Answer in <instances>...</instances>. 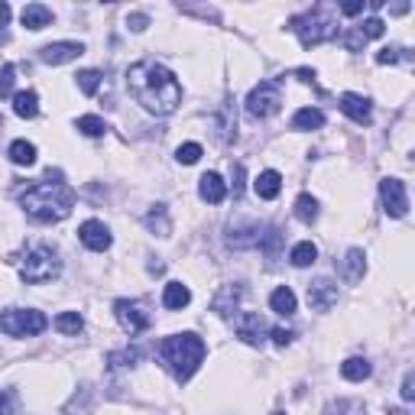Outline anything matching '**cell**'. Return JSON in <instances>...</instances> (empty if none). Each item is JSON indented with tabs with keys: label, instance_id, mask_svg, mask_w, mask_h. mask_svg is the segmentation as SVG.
<instances>
[{
	"label": "cell",
	"instance_id": "cell-24",
	"mask_svg": "<svg viewBox=\"0 0 415 415\" xmlns=\"http://www.w3.org/2000/svg\"><path fill=\"white\" fill-rule=\"evenodd\" d=\"M292 127H295V130H322V127H324V114L318 108H302V110H295Z\"/></svg>",
	"mask_w": 415,
	"mask_h": 415
},
{
	"label": "cell",
	"instance_id": "cell-12",
	"mask_svg": "<svg viewBox=\"0 0 415 415\" xmlns=\"http://www.w3.org/2000/svg\"><path fill=\"white\" fill-rule=\"evenodd\" d=\"M81 52H85L81 42H49V46L39 49V59L46 62V65H65V62L78 59Z\"/></svg>",
	"mask_w": 415,
	"mask_h": 415
},
{
	"label": "cell",
	"instance_id": "cell-31",
	"mask_svg": "<svg viewBox=\"0 0 415 415\" xmlns=\"http://www.w3.org/2000/svg\"><path fill=\"white\" fill-rule=\"evenodd\" d=\"M55 328H59L62 334H81V328H85V318L78 315V312H62V315L55 318Z\"/></svg>",
	"mask_w": 415,
	"mask_h": 415
},
{
	"label": "cell",
	"instance_id": "cell-46",
	"mask_svg": "<svg viewBox=\"0 0 415 415\" xmlns=\"http://www.w3.org/2000/svg\"><path fill=\"white\" fill-rule=\"evenodd\" d=\"M295 75H299L302 81H315V72H312V69H299Z\"/></svg>",
	"mask_w": 415,
	"mask_h": 415
},
{
	"label": "cell",
	"instance_id": "cell-44",
	"mask_svg": "<svg viewBox=\"0 0 415 415\" xmlns=\"http://www.w3.org/2000/svg\"><path fill=\"white\" fill-rule=\"evenodd\" d=\"M240 192H244V166L237 162L234 166V195H240Z\"/></svg>",
	"mask_w": 415,
	"mask_h": 415
},
{
	"label": "cell",
	"instance_id": "cell-32",
	"mask_svg": "<svg viewBox=\"0 0 415 415\" xmlns=\"http://www.w3.org/2000/svg\"><path fill=\"white\" fill-rule=\"evenodd\" d=\"M78 130L85 133V137H104V133H108V123L94 114H85V117H78Z\"/></svg>",
	"mask_w": 415,
	"mask_h": 415
},
{
	"label": "cell",
	"instance_id": "cell-42",
	"mask_svg": "<svg viewBox=\"0 0 415 415\" xmlns=\"http://www.w3.org/2000/svg\"><path fill=\"white\" fill-rule=\"evenodd\" d=\"M402 399H406V402L415 399V377H412V373H406V380H402Z\"/></svg>",
	"mask_w": 415,
	"mask_h": 415
},
{
	"label": "cell",
	"instance_id": "cell-47",
	"mask_svg": "<svg viewBox=\"0 0 415 415\" xmlns=\"http://www.w3.org/2000/svg\"><path fill=\"white\" fill-rule=\"evenodd\" d=\"M273 415H285V412H273Z\"/></svg>",
	"mask_w": 415,
	"mask_h": 415
},
{
	"label": "cell",
	"instance_id": "cell-28",
	"mask_svg": "<svg viewBox=\"0 0 415 415\" xmlns=\"http://www.w3.org/2000/svg\"><path fill=\"white\" fill-rule=\"evenodd\" d=\"M289 260H292V266H312V263L318 260V246L312 244V240H302V244L292 246V254H289Z\"/></svg>",
	"mask_w": 415,
	"mask_h": 415
},
{
	"label": "cell",
	"instance_id": "cell-9",
	"mask_svg": "<svg viewBox=\"0 0 415 415\" xmlns=\"http://www.w3.org/2000/svg\"><path fill=\"white\" fill-rule=\"evenodd\" d=\"M114 315H117V322L123 324V331H130V334H140V331L149 328V315H147V308L140 305V302L120 299L114 305Z\"/></svg>",
	"mask_w": 415,
	"mask_h": 415
},
{
	"label": "cell",
	"instance_id": "cell-4",
	"mask_svg": "<svg viewBox=\"0 0 415 415\" xmlns=\"http://www.w3.org/2000/svg\"><path fill=\"white\" fill-rule=\"evenodd\" d=\"M289 26H292V33L302 39V46H305V49L322 46V42H328V39L338 33L334 7H328V4H318V7H312L308 13L295 16Z\"/></svg>",
	"mask_w": 415,
	"mask_h": 415
},
{
	"label": "cell",
	"instance_id": "cell-35",
	"mask_svg": "<svg viewBox=\"0 0 415 415\" xmlns=\"http://www.w3.org/2000/svg\"><path fill=\"white\" fill-rule=\"evenodd\" d=\"M16 412H20V392L0 390V415H16Z\"/></svg>",
	"mask_w": 415,
	"mask_h": 415
},
{
	"label": "cell",
	"instance_id": "cell-11",
	"mask_svg": "<svg viewBox=\"0 0 415 415\" xmlns=\"http://www.w3.org/2000/svg\"><path fill=\"white\" fill-rule=\"evenodd\" d=\"M78 237H81V244H85L88 250H94V254H104L110 246V240H114L104 221H85L78 227Z\"/></svg>",
	"mask_w": 415,
	"mask_h": 415
},
{
	"label": "cell",
	"instance_id": "cell-1",
	"mask_svg": "<svg viewBox=\"0 0 415 415\" xmlns=\"http://www.w3.org/2000/svg\"><path fill=\"white\" fill-rule=\"evenodd\" d=\"M127 88L137 98V104H143L149 114L166 117L182 104V85H178V78L162 62H153V59L130 65Z\"/></svg>",
	"mask_w": 415,
	"mask_h": 415
},
{
	"label": "cell",
	"instance_id": "cell-34",
	"mask_svg": "<svg viewBox=\"0 0 415 415\" xmlns=\"http://www.w3.org/2000/svg\"><path fill=\"white\" fill-rule=\"evenodd\" d=\"M78 88L85 94H98V88H101V72H94V69H85V72H78Z\"/></svg>",
	"mask_w": 415,
	"mask_h": 415
},
{
	"label": "cell",
	"instance_id": "cell-10",
	"mask_svg": "<svg viewBox=\"0 0 415 415\" xmlns=\"http://www.w3.org/2000/svg\"><path fill=\"white\" fill-rule=\"evenodd\" d=\"M234 331H237V338L244 341V344L260 347L263 334H266V324H263L260 312H244V315H237V322H234Z\"/></svg>",
	"mask_w": 415,
	"mask_h": 415
},
{
	"label": "cell",
	"instance_id": "cell-22",
	"mask_svg": "<svg viewBox=\"0 0 415 415\" xmlns=\"http://www.w3.org/2000/svg\"><path fill=\"white\" fill-rule=\"evenodd\" d=\"M231 104H234L231 98L224 101L221 114H217V120H215L217 127H221V140H224V143H231V140L237 137V114H234V108H231Z\"/></svg>",
	"mask_w": 415,
	"mask_h": 415
},
{
	"label": "cell",
	"instance_id": "cell-6",
	"mask_svg": "<svg viewBox=\"0 0 415 415\" xmlns=\"http://www.w3.org/2000/svg\"><path fill=\"white\" fill-rule=\"evenodd\" d=\"M46 315L36 308H7L0 312V331H7L10 338H33L46 331Z\"/></svg>",
	"mask_w": 415,
	"mask_h": 415
},
{
	"label": "cell",
	"instance_id": "cell-14",
	"mask_svg": "<svg viewBox=\"0 0 415 415\" xmlns=\"http://www.w3.org/2000/svg\"><path fill=\"white\" fill-rule=\"evenodd\" d=\"M260 234H263V227H260V221H246V224H240V221H234L231 227H227V240H231V246H256L260 244Z\"/></svg>",
	"mask_w": 415,
	"mask_h": 415
},
{
	"label": "cell",
	"instance_id": "cell-21",
	"mask_svg": "<svg viewBox=\"0 0 415 415\" xmlns=\"http://www.w3.org/2000/svg\"><path fill=\"white\" fill-rule=\"evenodd\" d=\"M370 373H373V367H370V360H363V357H351V360L341 363V377L351 380V383H363Z\"/></svg>",
	"mask_w": 415,
	"mask_h": 415
},
{
	"label": "cell",
	"instance_id": "cell-36",
	"mask_svg": "<svg viewBox=\"0 0 415 415\" xmlns=\"http://www.w3.org/2000/svg\"><path fill=\"white\" fill-rule=\"evenodd\" d=\"M176 159L182 162V166H195V162L201 159V147L198 143H182V147L176 149Z\"/></svg>",
	"mask_w": 415,
	"mask_h": 415
},
{
	"label": "cell",
	"instance_id": "cell-15",
	"mask_svg": "<svg viewBox=\"0 0 415 415\" xmlns=\"http://www.w3.org/2000/svg\"><path fill=\"white\" fill-rule=\"evenodd\" d=\"M198 195L208 205H221V201L227 198V182H224L217 172H205V176L198 178Z\"/></svg>",
	"mask_w": 415,
	"mask_h": 415
},
{
	"label": "cell",
	"instance_id": "cell-33",
	"mask_svg": "<svg viewBox=\"0 0 415 415\" xmlns=\"http://www.w3.org/2000/svg\"><path fill=\"white\" fill-rule=\"evenodd\" d=\"M143 357V351L140 347H127V351H114V354L108 357L110 367H133V363Z\"/></svg>",
	"mask_w": 415,
	"mask_h": 415
},
{
	"label": "cell",
	"instance_id": "cell-5",
	"mask_svg": "<svg viewBox=\"0 0 415 415\" xmlns=\"http://www.w3.org/2000/svg\"><path fill=\"white\" fill-rule=\"evenodd\" d=\"M59 273H62V263H59V256H55L52 246H46V244L30 246V250L20 256V276H23L26 283H33V285L52 283Z\"/></svg>",
	"mask_w": 415,
	"mask_h": 415
},
{
	"label": "cell",
	"instance_id": "cell-29",
	"mask_svg": "<svg viewBox=\"0 0 415 415\" xmlns=\"http://www.w3.org/2000/svg\"><path fill=\"white\" fill-rule=\"evenodd\" d=\"M10 162H16V166H33V162H36V147L26 143V140H13V143H10Z\"/></svg>",
	"mask_w": 415,
	"mask_h": 415
},
{
	"label": "cell",
	"instance_id": "cell-37",
	"mask_svg": "<svg viewBox=\"0 0 415 415\" xmlns=\"http://www.w3.org/2000/svg\"><path fill=\"white\" fill-rule=\"evenodd\" d=\"M383 30H386V23L380 20V16H370V20H363V23L357 26V33H360L363 39H377V36H383Z\"/></svg>",
	"mask_w": 415,
	"mask_h": 415
},
{
	"label": "cell",
	"instance_id": "cell-25",
	"mask_svg": "<svg viewBox=\"0 0 415 415\" xmlns=\"http://www.w3.org/2000/svg\"><path fill=\"white\" fill-rule=\"evenodd\" d=\"M367 256H363L360 246H354V250H347V260H344V276L347 283H360L363 279V269H367Z\"/></svg>",
	"mask_w": 415,
	"mask_h": 415
},
{
	"label": "cell",
	"instance_id": "cell-19",
	"mask_svg": "<svg viewBox=\"0 0 415 415\" xmlns=\"http://www.w3.org/2000/svg\"><path fill=\"white\" fill-rule=\"evenodd\" d=\"M192 302V292H188V285L182 283H166V289H162V305L172 308V312H178V308H185Z\"/></svg>",
	"mask_w": 415,
	"mask_h": 415
},
{
	"label": "cell",
	"instance_id": "cell-26",
	"mask_svg": "<svg viewBox=\"0 0 415 415\" xmlns=\"http://www.w3.org/2000/svg\"><path fill=\"white\" fill-rule=\"evenodd\" d=\"M147 227L153 234H159V237H169L172 224H169V215H166V205H153L147 215Z\"/></svg>",
	"mask_w": 415,
	"mask_h": 415
},
{
	"label": "cell",
	"instance_id": "cell-18",
	"mask_svg": "<svg viewBox=\"0 0 415 415\" xmlns=\"http://www.w3.org/2000/svg\"><path fill=\"white\" fill-rule=\"evenodd\" d=\"M20 20H23L26 30H46V26L52 23V10L42 7V4H26Z\"/></svg>",
	"mask_w": 415,
	"mask_h": 415
},
{
	"label": "cell",
	"instance_id": "cell-38",
	"mask_svg": "<svg viewBox=\"0 0 415 415\" xmlns=\"http://www.w3.org/2000/svg\"><path fill=\"white\" fill-rule=\"evenodd\" d=\"M13 75H16V65H4V69H0V98H7L10 91H13Z\"/></svg>",
	"mask_w": 415,
	"mask_h": 415
},
{
	"label": "cell",
	"instance_id": "cell-8",
	"mask_svg": "<svg viewBox=\"0 0 415 415\" xmlns=\"http://www.w3.org/2000/svg\"><path fill=\"white\" fill-rule=\"evenodd\" d=\"M380 198L390 217H406L409 215V192L399 178H383L380 182Z\"/></svg>",
	"mask_w": 415,
	"mask_h": 415
},
{
	"label": "cell",
	"instance_id": "cell-48",
	"mask_svg": "<svg viewBox=\"0 0 415 415\" xmlns=\"http://www.w3.org/2000/svg\"><path fill=\"white\" fill-rule=\"evenodd\" d=\"M0 123H4V120H0Z\"/></svg>",
	"mask_w": 415,
	"mask_h": 415
},
{
	"label": "cell",
	"instance_id": "cell-43",
	"mask_svg": "<svg viewBox=\"0 0 415 415\" xmlns=\"http://www.w3.org/2000/svg\"><path fill=\"white\" fill-rule=\"evenodd\" d=\"M341 13H347V16L363 13V0H347V4H341Z\"/></svg>",
	"mask_w": 415,
	"mask_h": 415
},
{
	"label": "cell",
	"instance_id": "cell-40",
	"mask_svg": "<svg viewBox=\"0 0 415 415\" xmlns=\"http://www.w3.org/2000/svg\"><path fill=\"white\" fill-rule=\"evenodd\" d=\"M127 26H130L133 33H143L149 26V16L147 13H130V16H127Z\"/></svg>",
	"mask_w": 415,
	"mask_h": 415
},
{
	"label": "cell",
	"instance_id": "cell-3",
	"mask_svg": "<svg viewBox=\"0 0 415 415\" xmlns=\"http://www.w3.org/2000/svg\"><path fill=\"white\" fill-rule=\"evenodd\" d=\"M205 351H208L205 341H201L198 334H192V331H185V334H172V338H166L159 344L162 363L172 370V377H176L178 383H185V380L201 367Z\"/></svg>",
	"mask_w": 415,
	"mask_h": 415
},
{
	"label": "cell",
	"instance_id": "cell-16",
	"mask_svg": "<svg viewBox=\"0 0 415 415\" xmlns=\"http://www.w3.org/2000/svg\"><path fill=\"white\" fill-rule=\"evenodd\" d=\"M341 110H344V114L351 117L354 123H370V117H373V110H370V101L363 98V94H354V91L341 94Z\"/></svg>",
	"mask_w": 415,
	"mask_h": 415
},
{
	"label": "cell",
	"instance_id": "cell-13",
	"mask_svg": "<svg viewBox=\"0 0 415 415\" xmlns=\"http://www.w3.org/2000/svg\"><path fill=\"white\" fill-rule=\"evenodd\" d=\"M334 302H338V283H331V279H315V283L308 285V305L315 308V312H328Z\"/></svg>",
	"mask_w": 415,
	"mask_h": 415
},
{
	"label": "cell",
	"instance_id": "cell-30",
	"mask_svg": "<svg viewBox=\"0 0 415 415\" xmlns=\"http://www.w3.org/2000/svg\"><path fill=\"white\" fill-rule=\"evenodd\" d=\"M295 217H299L302 224H312L318 217V201L308 192H302L299 198H295Z\"/></svg>",
	"mask_w": 415,
	"mask_h": 415
},
{
	"label": "cell",
	"instance_id": "cell-2",
	"mask_svg": "<svg viewBox=\"0 0 415 415\" xmlns=\"http://www.w3.org/2000/svg\"><path fill=\"white\" fill-rule=\"evenodd\" d=\"M72 205H75V192L62 182V172H52V169L46 172L42 182L30 185V188L20 195V208L39 224H52V221L69 217Z\"/></svg>",
	"mask_w": 415,
	"mask_h": 415
},
{
	"label": "cell",
	"instance_id": "cell-17",
	"mask_svg": "<svg viewBox=\"0 0 415 415\" xmlns=\"http://www.w3.org/2000/svg\"><path fill=\"white\" fill-rule=\"evenodd\" d=\"M279 188H283V176H279L276 169H266L254 178V192H256V198H263V201H273L279 195Z\"/></svg>",
	"mask_w": 415,
	"mask_h": 415
},
{
	"label": "cell",
	"instance_id": "cell-20",
	"mask_svg": "<svg viewBox=\"0 0 415 415\" xmlns=\"http://www.w3.org/2000/svg\"><path fill=\"white\" fill-rule=\"evenodd\" d=\"M269 305H273L276 315H295V305H299V302H295V292L289 285H279L276 292L269 295Z\"/></svg>",
	"mask_w": 415,
	"mask_h": 415
},
{
	"label": "cell",
	"instance_id": "cell-7",
	"mask_svg": "<svg viewBox=\"0 0 415 415\" xmlns=\"http://www.w3.org/2000/svg\"><path fill=\"white\" fill-rule=\"evenodd\" d=\"M283 104V94H279L276 81H260L254 91L246 94V110L254 117H273Z\"/></svg>",
	"mask_w": 415,
	"mask_h": 415
},
{
	"label": "cell",
	"instance_id": "cell-45",
	"mask_svg": "<svg viewBox=\"0 0 415 415\" xmlns=\"http://www.w3.org/2000/svg\"><path fill=\"white\" fill-rule=\"evenodd\" d=\"M10 13H13V10H10V4H0V26L10 23Z\"/></svg>",
	"mask_w": 415,
	"mask_h": 415
},
{
	"label": "cell",
	"instance_id": "cell-27",
	"mask_svg": "<svg viewBox=\"0 0 415 415\" xmlns=\"http://www.w3.org/2000/svg\"><path fill=\"white\" fill-rule=\"evenodd\" d=\"M237 302H240V289H237V285H224L221 292H217V299L211 302V308H215L217 315H231Z\"/></svg>",
	"mask_w": 415,
	"mask_h": 415
},
{
	"label": "cell",
	"instance_id": "cell-41",
	"mask_svg": "<svg viewBox=\"0 0 415 415\" xmlns=\"http://www.w3.org/2000/svg\"><path fill=\"white\" fill-rule=\"evenodd\" d=\"M402 49H380V52H377V62H380V65H396V62H399L402 59Z\"/></svg>",
	"mask_w": 415,
	"mask_h": 415
},
{
	"label": "cell",
	"instance_id": "cell-39",
	"mask_svg": "<svg viewBox=\"0 0 415 415\" xmlns=\"http://www.w3.org/2000/svg\"><path fill=\"white\" fill-rule=\"evenodd\" d=\"M269 334H273V344H279V347H289L292 344V338H295L289 328H273Z\"/></svg>",
	"mask_w": 415,
	"mask_h": 415
},
{
	"label": "cell",
	"instance_id": "cell-23",
	"mask_svg": "<svg viewBox=\"0 0 415 415\" xmlns=\"http://www.w3.org/2000/svg\"><path fill=\"white\" fill-rule=\"evenodd\" d=\"M13 110L16 117H23V120H33L39 114V94L36 91H20L13 94Z\"/></svg>",
	"mask_w": 415,
	"mask_h": 415
}]
</instances>
